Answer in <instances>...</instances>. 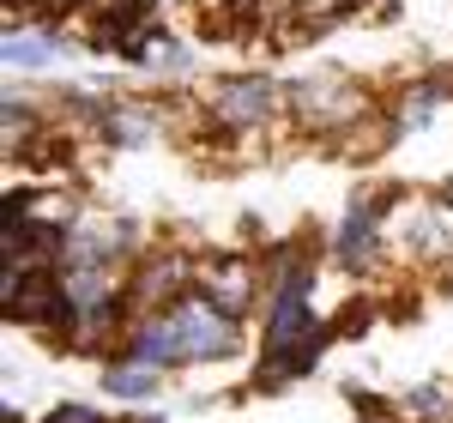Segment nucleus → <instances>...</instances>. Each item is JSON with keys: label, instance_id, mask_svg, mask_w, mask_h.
Returning a JSON list of instances; mask_svg holds the SVG:
<instances>
[{"label": "nucleus", "instance_id": "6", "mask_svg": "<svg viewBox=\"0 0 453 423\" xmlns=\"http://www.w3.org/2000/svg\"><path fill=\"white\" fill-rule=\"evenodd\" d=\"M194 290L206 296V303H218L224 315L242 320L260 296H266V273L248 260V254H200V279H194Z\"/></svg>", "mask_w": 453, "mask_h": 423}, {"label": "nucleus", "instance_id": "11", "mask_svg": "<svg viewBox=\"0 0 453 423\" xmlns=\"http://www.w3.org/2000/svg\"><path fill=\"white\" fill-rule=\"evenodd\" d=\"M42 423H109L104 411H91V405H55Z\"/></svg>", "mask_w": 453, "mask_h": 423}, {"label": "nucleus", "instance_id": "8", "mask_svg": "<svg viewBox=\"0 0 453 423\" xmlns=\"http://www.w3.org/2000/svg\"><path fill=\"white\" fill-rule=\"evenodd\" d=\"M104 393H109V399H121V405H151V399L164 393V375L145 369V363H121V357H109Z\"/></svg>", "mask_w": 453, "mask_h": 423}, {"label": "nucleus", "instance_id": "12", "mask_svg": "<svg viewBox=\"0 0 453 423\" xmlns=\"http://www.w3.org/2000/svg\"><path fill=\"white\" fill-rule=\"evenodd\" d=\"M224 6H254L260 19H273V12H290L296 0H224Z\"/></svg>", "mask_w": 453, "mask_h": 423}, {"label": "nucleus", "instance_id": "4", "mask_svg": "<svg viewBox=\"0 0 453 423\" xmlns=\"http://www.w3.org/2000/svg\"><path fill=\"white\" fill-rule=\"evenodd\" d=\"M145 254L140 224L134 218H109V212H73L67 218V242H61V260L67 266H134Z\"/></svg>", "mask_w": 453, "mask_h": 423}, {"label": "nucleus", "instance_id": "2", "mask_svg": "<svg viewBox=\"0 0 453 423\" xmlns=\"http://www.w3.org/2000/svg\"><path fill=\"white\" fill-rule=\"evenodd\" d=\"M284 104L296 109V121L309 127V134H350L363 115H369V91L339 67H314L303 73L296 85H284Z\"/></svg>", "mask_w": 453, "mask_h": 423}, {"label": "nucleus", "instance_id": "1", "mask_svg": "<svg viewBox=\"0 0 453 423\" xmlns=\"http://www.w3.org/2000/svg\"><path fill=\"white\" fill-rule=\"evenodd\" d=\"M236 351H242V320L224 315L218 303H206L200 290H188L181 303L134 320V327L121 333V345H115L121 363H145V369H157V375H170V369H200V363H224V357H236Z\"/></svg>", "mask_w": 453, "mask_h": 423}, {"label": "nucleus", "instance_id": "5", "mask_svg": "<svg viewBox=\"0 0 453 423\" xmlns=\"http://www.w3.org/2000/svg\"><path fill=\"white\" fill-rule=\"evenodd\" d=\"M399 206V188H381V194H350L345 200V218L333 230V260L345 273H375L381 260V242H387V212Z\"/></svg>", "mask_w": 453, "mask_h": 423}, {"label": "nucleus", "instance_id": "9", "mask_svg": "<svg viewBox=\"0 0 453 423\" xmlns=\"http://www.w3.org/2000/svg\"><path fill=\"white\" fill-rule=\"evenodd\" d=\"M55 61V36L49 31H25V25H12L6 31V67L12 73H36Z\"/></svg>", "mask_w": 453, "mask_h": 423}, {"label": "nucleus", "instance_id": "7", "mask_svg": "<svg viewBox=\"0 0 453 423\" xmlns=\"http://www.w3.org/2000/svg\"><path fill=\"white\" fill-rule=\"evenodd\" d=\"M405 254H411V260H441V254H453L448 212H441V206L405 212Z\"/></svg>", "mask_w": 453, "mask_h": 423}, {"label": "nucleus", "instance_id": "10", "mask_svg": "<svg viewBox=\"0 0 453 423\" xmlns=\"http://www.w3.org/2000/svg\"><path fill=\"white\" fill-rule=\"evenodd\" d=\"M399 411H405V418H418V423H448V418H453V388H448V381H423V388H405Z\"/></svg>", "mask_w": 453, "mask_h": 423}, {"label": "nucleus", "instance_id": "3", "mask_svg": "<svg viewBox=\"0 0 453 423\" xmlns=\"http://www.w3.org/2000/svg\"><path fill=\"white\" fill-rule=\"evenodd\" d=\"M284 104V85L279 79H266V73H224V79H211L206 91V121L218 134H230V140H248V134H260Z\"/></svg>", "mask_w": 453, "mask_h": 423}]
</instances>
